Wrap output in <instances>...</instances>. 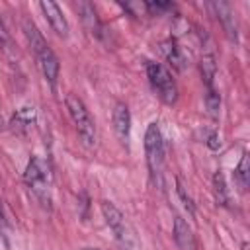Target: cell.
Segmentation results:
<instances>
[{
	"mask_svg": "<svg viewBox=\"0 0 250 250\" xmlns=\"http://www.w3.org/2000/svg\"><path fill=\"white\" fill-rule=\"evenodd\" d=\"M23 33H25V39H27V43H29L35 59H37V64L41 68L43 78L55 88L57 78H59V70H61L57 55L53 53V49L49 47V43L45 41V37L41 35V31L37 29V25L31 20H23Z\"/></svg>",
	"mask_w": 250,
	"mask_h": 250,
	"instance_id": "obj_1",
	"label": "cell"
},
{
	"mask_svg": "<svg viewBox=\"0 0 250 250\" xmlns=\"http://www.w3.org/2000/svg\"><path fill=\"white\" fill-rule=\"evenodd\" d=\"M23 182L33 193V197L43 205L49 207L51 203V186H53V168L51 162L39 154H33L25 166Z\"/></svg>",
	"mask_w": 250,
	"mask_h": 250,
	"instance_id": "obj_2",
	"label": "cell"
},
{
	"mask_svg": "<svg viewBox=\"0 0 250 250\" xmlns=\"http://www.w3.org/2000/svg\"><path fill=\"white\" fill-rule=\"evenodd\" d=\"M145 154L146 166L150 172L152 182L160 188L162 186V170H164V141L158 123H150L145 133Z\"/></svg>",
	"mask_w": 250,
	"mask_h": 250,
	"instance_id": "obj_3",
	"label": "cell"
},
{
	"mask_svg": "<svg viewBox=\"0 0 250 250\" xmlns=\"http://www.w3.org/2000/svg\"><path fill=\"white\" fill-rule=\"evenodd\" d=\"M64 105H66L68 115H70L74 127H76V133H78L80 141H82L86 146H92V145L96 143V123H94V119H92V115H90L86 104H84L78 96L68 94V96L64 98Z\"/></svg>",
	"mask_w": 250,
	"mask_h": 250,
	"instance_id": "obj_4",
	"label": "cell"
},
{
	"mask_svg": "<svg viewBox=\"0 0 250 250\" xmlns=\"http://www.w3.org/2000/svg\"><path fill=\"white\" fill-rule=\"evenodd\" d=\"M146 78L154 90V94L166 104L172 105L178 100V88H176V80L172 76V72L162 66L160 62H146Z\"/></svg>",
	"mask_w": 250,
	"mask_h": 250,
	"instance_id": "obj_5",
	"label": "cell"
},
{
	"mask_svg": "<svg viewBox=\"0 0 250 250\" xmlns=\"http://www.w3.org/2000/svg\"><path fill=\"white\" fill-rule=\"evenodd\" d=\"M100 209H102V215H104V219H105V225L113 230L115 238H117L121 244H127L129 234H127V225H125L123 213H121L111 201H102Z\"/></svg>",
	"mask_w": 250,
	"mask_h": 250,
	"instance_id": "obj_6",
	"label": "cell"
},
{
	"mask_svg": "<svg viewBox=\"0 0 250 250\" xmlns=\"http://www.w3.org/2000/svg\"><path fill=\"white\" fill-rule=\"evenodd\" d=\"M39 8H41V12H43L45 20L49 21L51 29H53L59 37L66 39V37H68L70 27H68V21H66V18H64L62 10L59 8V4L49 2V0H43V2H39Z\"/></svg>",
	"mask_w": 250,
	"mask_h": 250,
	"instance_id": "obj_7",
	"label": "cell"
},
{
	"mask_svg": "<svg viewBox=\"0 0 250 250\" xmlns=\"http://www.w3.org/2000/svg\"><path fill=\"white\" fill-rule=\"evenodd\" d=\"M111 123H113V131L117 135V139L127 145L129 143V135H131V111L123 102H117L111 113Z\"/></svg>",
	"mask_w": 250,
	"mask_h": 250,
	"instance_id": "obj_8",
	"label": "cell"
},
{
	"mask_svg": "<svg viewBox=\"0 0 250 250\" xmlns=\"http://www.w3.org/2000/svg\"><path fill=\"white\" fill-rule=\"evenodd\" d=\"M172 236H174V242L178 244V248H180V250H197L195 234H193L191 227L186 223V219H184V217H180V215H176V217H174Z\"/></svg>",
	"mask_w": 250,
	"mask_h": 250,
	"instance_id": "obj_9",
	"label": "cell"
},
{
	"mask_svg": "<svg viewBox=\"0 0 250 250\" xmlns=\"http://www.w3.org/2000/svg\"><path fill=\"white\" fill-rule=\"evenodd\" d=\"M213 8H215V12H217V18H219V21H221V25H223L227 37L236 43V41H238V27H236V18H234V12H232L230 4H227V2H217V4H213Z\"/></svg>",
	"mask_w": 250,
	"mask_h": 250,
	"instance_id": "obj_10",
	"label": "cell"
},
{
	"mask_svg": "<svg viewBox=\"0 0 250 250\" xmlns=\"http://www.w3.org/2000/svg\"><path fill=\"white\" fill-rule=\"evenodd\" d=\"M35 123V107L33 105H23L20 109H16V113L12 115V129L18 133H25L29 127H33Z\"/></svg>",
	"mask_w": 250,
	"mask_h": 250,
	"instance_id": "obj_11",
	"label": "cell"
},
{
	"mask_svg": "<svg viewBox=\"0 0 250 250\" xmlns=\"http://www.w3.org/2000/svg\"><path fill=\"white\" fill-rule=\"evenodd\" d=\"M78 12H80V18H82L86 29H88L90 33H94V35L100 37L102 25H100V21H98V16H96L94 6H92L90 2H80V4H78Z\"/></svg>",
	"mask_w": 250,
	"mask_h": 250,
	"instance_id": "obj_12",
	"label": "cell"
},
{
	"mask_svg": "<svg viewBox=\"0 0 250 250\" xmlns=\"http://www.w3.org/2000/svg\"><path fill=\"white\" fill-rule=\"evenodd\" d=\"M162 53L166 57V61L176 68V70H184V55L180 51V47L176 45L174 39H168L162 43Z\"/></svg>",
	"mask_w": 250,
	"mask_h": 250,
	"instance_id": "obj_13",
	"label": "cell"
},
{
	"mask_svg": "<svg viewBox=\"0 0 250 250\" xmlns=\"http://www.w3.org/2000/svg\"><path fill=\"white\" fill-rule=\"evenodd\" d=\"M234 182L238 184V188L242 191L248 189V184H250V162H248V154L242 152V158L234 170Z\"/></svg>",
	"mask_w": 250,
	"mask_h": 250,
	"instance_id": "obj_14",
	"label": "cell"
},
{
	"mask_svg": "<svg viewBox=\"0 0 250 250\" xmlns=\"http://www.w3.org/2000/svg\"><path fill=\"white\" fill-rule=\"evenodd\" d=\"M199 70H201V78L205 82L207 88L213 86V78H215V72H217V62H215V57L213 55H203L201 61H199Z\"/></svg>",
	"mask_w": 250,
	"mask_h": 250,
	"instance_id": "obj_15",
	"label": "cell"
},
{
	"mask_svg": "<svg viewBox=\"0 0 250 250\" xmlns=\"http://www.w3.org/2000/svg\"><path fill=\"white\" fill-rule=\"evenodd\" d=\"M213 186H215V197H217V201L221 205H229V191H227V184H225L223 172H215Z\"/></svg>",
	"mask_w": 250,
	"mask_h": 250,
	"instance_id": "obj_16",
	"label": "cell"
},
{
	"mask_svg": "<svg viewBox=\"0 0 250 250\" xmlns=\"http://www.w3.org/2000/svg\"><path fill=\"white\" fill-rule=\"evenodd\" d=\"M205 107H207V113H209L211 117H217V115H219V107H221V96L217 94L215 86L207 88V92H205Z\"/></svg>",
	"mask_w": 250,
	"mask_h": 250,
	"instance_id": "obj_17",
	"label": "cell"
},
{
	"mask_svg": "<svg viewBox=\"0 0 250 250\" xmlns=\"http://www.w3.org/2000/svg\"><path fill=\"white\" fill-rule=\"evenodd\" d=\"M176 186H178V195H180V199L184 201V205H186V209L189 211V215H193V201H191L189 195H186V188H184V184H182L180 178L176 180Z\"/></svg>",
	"mask_w": 250,
	"mask_h": 250,
	"instance_id": "obj_18",
	"label": "cell"
},
{
	"mask_svg": "<svg viewBox=\"0 0 250 250\" xmlns=\"http://www.w3.org/2000/svg\"><path fill=\"white\" fill-rule=\"evenodd\" d=\"M145 8H146L150 14H160V12H164V10H170L172 4H170V2H146Z\"/></svg>",
	"mask_w": 250,
	"mask_h": 250,
	"instance_id": "obj_19",
	"label": "cell"
},
{
	"mask_svg": "<svg viewBox=\"0 0 250 250\" xmlns=\"http://www.w3.org/2000/svg\"><path fill=\"white\" fill-rule=\"evenodd\" d=\"M8 29H6V25H4V21H2V18H0V43H8Z\"/></svg>",
	"mask_w": 250,
	"mask_h": 250,
	"instance_id": "obj_20",
	"label": "cell"
},
{
	"mask_svg": "<svg viewBox=\"0 0 250 250\" xmlns=\"http://www.w3.org/2000/svg\"><path fill=\"white\" fill-rule=\"evenodd\" d=\"M207 145H209L213 150H217V148L221 146V143H217V135H215V133H211V135H209V141H207Z\"/></svg>",
	"mask_w": 250,
	"mask_h": 250,
	"instance_id": "obj_21",
	"label": "cell"
},
{
	"mask_svg": "<svg viewBox=\"0 0 250 250\" xmlns=\"http://www.w3.org/2000/svg\"><path fill=\"white\" fill-rule=\"evenodd\" d=\"M6 227V217H4V211H2V203H0V230H4Z\"/></svg>",
	"mask_w": 250,
	"mask_h": 250,
	"instance_id": "obj_22",
	"label": "cell"
},
{
	"mask_svg": "<svg viewBox=\"0 0 250 250\" xmlns=\"http://www.w3.org/2000/svg\"><path fill=\"white\" fill-rule=\"evenodd\" d=\"M84 250H98V248H84Z\"/></svg>",
	"mask_w": 250,
	"mask_h": 250,
	"instance_id": "obj_23",
	"label": "cell"
},
{
	"mask_svg": "<svg viewBox=\"0 0 250 250\" xmlns=\"http://www.w3.org/2000/svg\"><path fill=\"white\" fill-rule=\"evenodd\" d=\"M0 127H2V113H0Z\"/></svg>",
	"mask_w": 250,
	"mask_h": 250,
	"instance_id": "obj_24",
	"label": "cell"
}]
</instances>
